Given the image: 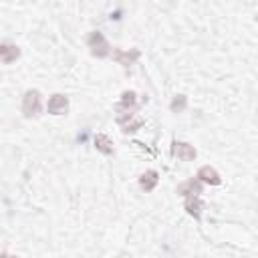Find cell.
<instances>
[{
	"label": "cell",
	"instance_id": "cell-1",
	"mask_svg": "<svg viewBox=\"0 0 258 258\" xmlns=\"http://www.w3.org/2000/svg\"><path fill=\"white\" fill-rule=\"evenodd\" d=\"M22 111L26 117H34L40 111V93L38 91H26L22 101Z\"/></svg>",
	"mask_w": 258,
	"mask_h": 258
},
{
	"label": "cell",
	"instance_id": "cell-2",
	"mask_svg": "<svg viewBox=\"0 0 258 258\" xmlns=\"http://www.w3.org/2000/svg\"><path fill=\"white\" fill-rule=\"evenodd\" d=\"M89 46L93 48V55H97V57L109 55V44H107L105 36H103L101 32H93V34L89 36Z\"/></svg>",
	"mask_w": 258,
	"mask_h": 258
},
{
	"label": "cell",
	"instance_id": "cell-3",
	"mask_svg": "<svg viewBox=\"0 0 258 258\" xmlns=\"http://www.w3.org/2000/svg\"><path fill=\"white\" fill-rule=\"evenodd\" d=\"M67 105H69V101H67L65 95H53L48 99L46 109H48V113H53V115H63L67 111Z\"/></svg>",
	"mask_w": 258,
	"mask_h": 258
},
{
	"label": "cell",
	"instance_id": "cell-4",
	"mask_svg": "<svg viewBox=\"0 0 258 258\" xmlns=\"http://www.w3.org/2000/svg\"><path fill=\"white\" fill-rule=\"evenodd\" d=\"M174 156L184 160V162H192L196 158V149L192 145H188V143H178L176 141L174 143Z\"/></svg>",
	"mask_w": 258,
	"mask_h": 258
},
{
	"label": "cell",
	"instance_id": "cell-5",
	"mask_svg": "<svg viewBox=\"0 0 258 258\" xmlns=\"http://www.w3.org/2000/svg\"><path fill=\"white\" fill-rule=\"evenodd\" d=\"M137 57H139L137 50H131V53H125V50H121V48H115V50H113V59H115L119 65H123V67H129Z\"/></svg>",
	"mask_w": 258,
	"mask_h": 258
},
{
	"label": "cell",
	"instance_id": "cell-6",
	"mask_svg": "<svg viewBox=\"0 0 258 258\" xmlns=\"http://www.w3.org/2000/svg\"><path fill=\"white\" fill-rule=\"evenodd\" d=\"M198 178L202 180V182H206V184H212V186H218L222 180H220V176H218V172L214 170V168H202L200 172H198Z\"/></svg>",
	"mask_w": 258,
	"mask_h": 258
},
{
	"label": "cell",
	"instance_id": "cell-7",
	"mask_svg": "<svg viewBox=\"0 0 258 258\" xmlns=\"http://www.w3.org/2000/svg\"><path fill=\"white\" fill-rule=\"evenodd\" d=\"M18 55H20V50H18L14 44H0V59H2L4 63L16 61Z\"/></svg>",
	"mask_w": 258,
	"mask_h": 258
},
{
	"label": "cell",
	"instance_id": "cell-8",
	"mask_svg": "<svg viewBox=\"0 0 258 258\" xmlns=\"http://www.w3.org/2000/svg\"><path fill=\"white\" fill-rule=\"evenodd\" d=\"M139 184H141V188H143L145 192H149V190H153V188H156V184H158V172H153V170H149V172H145V174L141 176V180H139Z\"/></svg>",
	"mask_w": 258,
	"mask_h": 258
},
{
	"label": "cell",
	"instance_id": "cell-9",
	"mask_svg": "<svg viewBox=\"0 0 258 258\" xmlns=\"http://www.w3.org/2000/svg\"><path fill=\"white\" fill-rule=\"evenodd\" d=\"M95 145H97V149L99 151H103V153H111L113 151V143H111V139L107 137V135H97L95 137Z\"/></svg>",
	"mask_w": 258,
	"mask_h": 258
},
{
	"label": "cell",
	"instance_id": "cell-10",
	"mask_svg": "<svg viewBox=\"0 0 258 258\" xmlns=\"http://www.w3.org/2000/svg\"><path fill=\"white\" fill-rule=\"evenodd\" d=\"M186 210H188L194 218H200V214H202V204H200L198 196H194V198H188V200H186Z\"/></svg>",
	"mask_w": 258,
	"mask_h": 258
},
{
	"label": "cell",
	"instance_id": "cell-11",
	"mask_svg": "<svg viewBox=\"0 0 258 258\" xmlns=\"http://www.w3.org/2000/svg\"><path fill=\"white\" fill-rule=\"evenodd\" d=\"M182 196H188V198H194V196H198L200 194V184H196L194 180H190V182H186L184 186H180V190H178Z\"/></svg>",
	"mask_w": 258,
	"mask_h": 258
},
{
	"label": "cell",
	"instance_id": "cell-12",
	"mask_svg": "<svg viewBox=\"0 0 258 258\" xmlns=\"http://www.w3.org/2000/svg\"><path fill=\"white\" fill-rule=\"evenodd\" d=\"M121 105H123L125 109H127V107H133V105H135V93H133V91H125V93H123Z\"/></svg>",
	"mask_w": 258,
	"mask_h": 258
},
{
	"label": "cell",
	"instance_id": "cell-13",
	"mask_svg": "<svg viewBox=\"0 0 258 258\" xmlns=\"http://www.w3.org/2000/svg\"><path fill=\"white\" fill-rule=\"evenodd\" d=\"M141 123H143V119H141V117H135L133 121H129V119H127V123H123V131H125V133H127V131H135Z\"/></svg>",
	"mask_w": 258,
	"mask_h": 258
},
{
	"label": "cell",
	"instance_id": "cell-14",
	"mask_svg": "<svg viewBox=\"0 0 258 258\" xmlns=\"http://www.w3.org/2000/svg\"><path fill=\"white\" fill-rule=\"evenodd\" d=\"M184 107H186V97H184V95L176 97L174 103H172V109H174V111H182Z\"/></svg>",
	"mask_w": 258,
	"mask_h": 258
},
{
	"label": "cell",
	"instance_id": "cell-15",
	"mask_svg": "<svg viewBox=\"0 0 258 258\" xmlns=\"http://www.w3.org/2000/svg\"><path fill=\"white\" fill-rule=\"evenodd\" d=\"M0 258H16V256H10V254H0Z\"/></svg>",
	"mask_w": 258,
	"mask_h": 258
}]
</instances>
